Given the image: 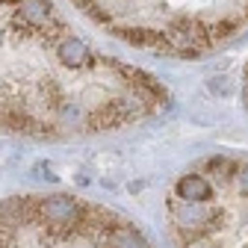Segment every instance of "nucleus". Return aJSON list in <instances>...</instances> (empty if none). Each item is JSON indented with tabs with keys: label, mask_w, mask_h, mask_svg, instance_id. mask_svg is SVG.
<instances>
[{
	"label": "nucleus",
	"mask_w": 248,
	"mask_h": 248,
	"mask_svg": "<svg viewBox=\"0 0 248 248\" xmlns=\"http://www.w3.org/2000/svg\"><path fill=\"white\" fill-rule=\"evenodd\" d=\"M163 107V83L92 42L56 0H0V133L95 136Z\"/></svg>",
	"instance_id": "obj_1"
},
{
	"label": "nucleus",
	"mask_w": 248,
	"mask_h": 248,
	"mask_svg": "<svg viewBox=\"0 0 248 248\" xmlns=\"http://www.w3.org/2000/svg\"><path fill=\"white\" fill-rule=\"evenodd\" d=\"M101 33L157 56H201L248 30V0H71Z\"/></svg>",
	"instance_id": "obj_2"
},
{
	"label": "nucleus",
	"mask_w": 248,
	"mask_h": 248,
	"mask_svg": "<svg viewBox=\"0 0 248 248\" xmlns=\"http://www.w3.org/2000/svg\"><path fill=\"white\" fill-rule=\"evenodd\" d=\"M174 248H248V160L213 157L183 171L166 198Z\"/></svg>",
	"instance_id": "obj_3"
},
{
	"label": "nucleus",
	"mask_w": 248,
	"mask_h": 248,
	"mask_svg": "<svg viewBox=\"0 0 248 248\" xmlns=\"http://www.w3.org/2000/svg\"><path fill=\"white\" fill-rule=\"evenodd\" d=\"M0 248H151L124 216L65 192L0 204Z\"/></svg>",
	"instance_id": "obj_4"
},
{
	"label": "nucleus",
	"mask_w": 248,
	"mask_h": 248,
	"mask_svg": "<svg viewBox=\"0 0 248 248\" xmlns=\"http://www.w3.org/2000/svg\"><path fill=\"white\" fill-rule=\"evenodd\" d=\"M245 101H248V68H245Z\"/></svg>",
	"instance_id": "obj_5"
}]
</instances>
